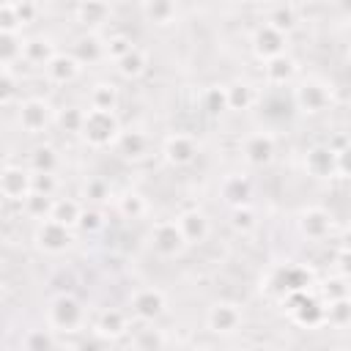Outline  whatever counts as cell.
Returning a JSON list of instances; mask_svg holds the SVG:
<instances>
[{
  "label": "cell",
  "instance_id": "obj_29",
  "mask_svg": "<svg viewBox=\"0 0 351 351\" xmlns=\"http://www.w3.org/2000/svg\"><path fill=\"white\" fill-rule=\"evenodd\" d=\"M266 25L277 27L280 33H291L296 25H299V8L291 5V3H280V5H271L269 14H266Z\"/></svg>",
  "mask_w": 351,
  "mask_h": 351
},
{
  "label": "cell",
  "instance_id": "obj_51",
  "mask_svg": "<svg viewBox=\"0 0 351 351\" xmlns=\"http://www.w3.org/2000/svg\"><path fill=\"white\" fill-rule=\"evenodd\" d=\"M340 250H351V225L343 230V236H340Z\"/></svg>",
  "mask_w": 351,
  "mask_h": 351
},
{
  "label": "cell",
  "instance_id": "obj_24",
  "mask_svg": "<svg viewBox=\"0 0 351 351\" xmlns=\"http://www.w3.org/2000/svg\"><path fill=\"white\" fill-rule=\"evenodd\" d=\"M112 16V8L107 3H96V0H88V3H80L74 5V19L85 27H101L107 19Z\"/></svg>",
  "mask_w": 351,
  "mask_h": 351
},
{
  "label": "cell",
  "instance_id": "obj_28",
  "mask_svg": "<svg viewBox=\"0 0 351 351\" xmlns=\"http://www.w3.org/2000/svg\"><path fill=\"white\" fill-rule=\"evenodd\" d=\"M225 88H228V110L244 112V110H250L255 104V88L247 80H233Z\"/></svg>",
  "mask_w": 351,
  "mask_h": 351
},
{
  "label": "cell",
  "instance_id": "obj_48",
  "mask_svg": "<svg viewBox=\"0 0 351 351\" xmlns=\"http://www.w3.org/2000/svg\"><path fill=\"white\" fill-rule=\"evenodd\" d=\"M337 151V176H343V178H351V140H346L340 148H335Z\"/></svg>",
  "mask_w": 351,
  "mask_h": 351
},
{
  "label": "cell",
  "instance_id": "obj_27",
  "mask_svg": "<svg viewBox=\"0 0 351 351\" xmlns=\"http://www.w3.org/2000/svg\"><path fill=\"white\" fill-rule=\"evenodd\" d=\"M132 348L134 351H165L167 337L156 324H145L132 335Z\"/></svg>",
  "mask_w": 351,
  "mask_h": 351
},
{
  "label": "cell",
  "instance_id": "obj_2",
  "mask_svg": "<svg viewBox=\"0 0 351 351\" xmlns=\"http://www.w3.org/2000/svg\"><path fill=\"white\" fill-rule=\"evenodd\" d=\"M121 132H123V126H121V118H118L115 112L88 110L80 137H82L90 148H115Z\"/></svg>",
  "mask_w": 351,
  "mask_h": 351
},
{
  "label": "cell",
  "instance_id": "obj_52",
  "mask_svg": "<svg viewBox=\"0 0 351 351\" xmlns=\"http://www.w3.org/2000/svg\"><path fill=\"white\" fill-rule=\"evenodd\" d=\"M200 351H219V348H214V346H203Z\"/></svg>",
  "mask_w": 351,
  "mask_h": 351
},
{
  "label": "cell",
  "instance_id": "obj_12",
  "mask_svg": "<svg viewBox=\"0 0 351 351\" xmlns=\"http://www.w3.org/2000/svg\"><path fill=\"white\" fill-rule=\"evenodd\" d=\"M250 44H252L255 58H261V60L266 63V60H271V58L285 55V49H288V36H285V33H280L277 27H271V25L261 22V25L252 30Z\"/></svg>",
  "mask_w": 351,
  "mask_h": 351
},
{
  "label": "cell",
  "instance_id": "obj_46",
  "mask_svg": "<svg viewBox=\"0 0 351 351\" xmlns=\"http://www.w3.org/2000/svg\"><path fill=\"white\" fill-rule=\"evenodd\" d=\"M14 96H16V77H14L11 69H3V74H0V101L8 107L14 101Z\"/></svg>",
  "mask_w": 351,
  "mask_h": 351
},
{
  "label": "cell",
  "instance_id": "obj_15",
  "mask_svg": "<svg viewBox=\"0 0 351 351\" xmlns=\"http://www.w3.org/2000/svg\"><path fill=\"white\" fill-rule=\"evenodd\" d=\"M304 173L318 178V181H326V178H335L337 176V151L332 145H310L304 151Z\"/></svg>",
  "mask_w": 351,
  "mask_h": 351
},
{
  "label": "cell",
  "instance_id": "obj_42",
  "mask_svg": "<svg viewBox=\"0 0 351 351\" xmlns=\"http://www.w3.org/2000/svg\"><path fill=\"white\" fill-rule=\"evenodd\" d=\"M326 324L332 326H351V296L326 302Z\"/></svg>",
  "mask_w": 351,
  "mask_h": 351
},
{
  "label": "cell",
  "instance_id": "obj_14",
  "mask_svg": "<svg viewBox=\"0 0 351 351\" xmlns=\"http://www.w3.org/2000/svg\"><path fill=\"white\" fill-rule=\"evenodd\" d=\"M162 156L173 167H186L197 159V140L186 132H173L162 143Z\"/></svg>",
  "mask_w": 351,
  "mask_h": 351
},
{
  "label": "cell",
  "instance_id": "obj_23",
  "mask_svg": "<svg viewBox=\"0 0 351 351\" xmlns=\"http://www.w3.org/2000/svg\"><path fill=\"white\" fill-rule=\"evenodd\" d=\"M58 55L55 49V41L49 36H33V38H25V49H22V60L30 63V66H44Z\"/></svg>",
  "mask_w": 351,
  "mask_h": 351
},
{
  "label": "cell",
  "instance_id": "obj_20",
  "mask_svg": "<svg viewBox=\"0 0 351 351\" xmlns=\"http://www.w3.org/2000/svg\"><path fill=\"white\" fill-rule=\"evenodd\" d=\"M80 71H82V63H80L71 52H58V55L47 63V69H44L47 80L55 82V85H69V82H74V80L80 77Z\"/></svg>",
  "mask_w": 351,
  "mask_h": 351
},
{
  "label": "cell",
  "instance_id": "obj_43",
  "mask_svg": "<svg viewBox=\"0 0 351 351\" xmlns=\"http://www.w3.org/2000/svg\"><path fill=\"white\" fill-rule=\"evenodd\" d=\"M101 228H104V211H101L99 206H85L77 230H82V233L90 236V233H99Z\"/></svg>",
  "mask_w": 351,
  "mask_h": 351
},
{
  "label": "cell",
  "instance_id": "obj_11",
  "mask_svg": "<svg viewBox=\"0 0 351 351\" xmlns=\"http://www.w3.org/2000/svg\"><path fill=\"white\" fill-rule=\"evenodd\" d=\"M277 154V140L271 132H250L244 140H241V156L250 167H266L271 165Z\"/></svg>",
  "mask_w": 351,
  "mask_h": 351
},
{
  "label": "cell",
  "instance_id": "obj_5",
  "mask_svg": "<svg viewBox=\"0 0 351 351\" xmlns=\"http://www.w3.org/2000/svg\"><path fill=\"white\" fill-rule=\"evenodd\" d=\"M165 310H167V296L162 288L143 285L129 296V313L143 324H156L165 315Z\"/></svg>",
  "mask_w": 351,
  "mask_h": 351
},
{
  "label": "cell",
  "instance_id": "obj_22",
  "mask_svg": "<svg viewBox=\"0 0 351 351\" xmlns=\"http://www.w3.org/2000/svg\"><path fill=\"white\" fill-rule=\"evenodd\" d=\"M140 14L145 16L148 25H156V27H170L178 22L181 16V8L170 0H154V3H143L140 5Z\"/></svg>",
  "mask_w": 351,
  "mask_h": 351
},
{
  "label": "cell",
  "instance_id": "obj_3",
  "mask_svg": "<svg viewBox=\"0 0 351 351\" xmlns=\"http://www.w3.org/2000/svg\"><path fill=\"white\" fill-rule=\"evenodd\" d=\"M335 101L332 96V85L318 80V77H304L296 88H293V104L299 112L304 115H318L324 110H329Z\"/></svg>",
  "mask_w": 351,
  "mask_h": 351
},
{
  "label": "cell",
  "instance_id": "obj_50",
  "mask_svg": "<svg viewBox=\"0 0 351 351\" xmlns=\"http://www.w3.org/2000/svg\"><path fill=\"white\" fill-rule=\"evenodd\" d=\"M337 271L351 280V250H340L337 252Z\"/></svg>",
  "mask_w": 351,
  "mask_h": 351
},
{
  "label": "cell",
  "instance_id": "obj_41",
  "mask_svg": "<svg viewBox=\"0 0 351 351\" xmlns=\"http://www.w3.org/2000/svg\"><path fill=\"white\" fill-rule=\"evenodd\" d=\"M255 225H258V214L252 206L230 208V228L236 233H250V230H255Z\"/></svg>",
  "mask_w": 351,
  "mask_h": 351
},
{
  "label": "cell",
  "instance_id": "obj_9",
  "mask_svg": "<svg viewBox=\"0 0 351 351\" xmlns=\"http://www.w3.org/2000/svg\"><path fill=\"white\" fill-rule=\"evenodd\" d=\"M0 192L8 203H25L33 192V173L22 165H5L0 173Z\"/></svg>",
  "mask_w": 351,
  "mask_h": 351
},
{
  "label": "cell",
  "instance_id": "obj_39",
  "mask_svg": "<svg viewBox=\"0 0 351 351\" xmlns=\"http://www.w3.org/2000/svg\"><path fill=\"white\" fill-rule=\"evenodd\" d=\"M85 112L88 110H80V107H63V110H58L55 123L63 132H69V134H80L82 132V123H85Z\"/></svg>",
  "mask_w": 351,
  "mask_h": 351
},
{
  "label": "cell",
  "instance_id": "obj_17",
  "mask_svg": "<svg viewBox=\"0 0 351 351\" xmlns=\"http://www.w3.org/2000/svg\"><path fill=\"white\" fill-rule=\"evenodd\" d=\"M129 332V313L118 307H104L93 321V335L99 340H118Z\"/></svg>",
  "mask_w": 351,
  "mask_h": 351
},
{
  "label": "cell",
  "instance_id": "obj_4",
  "mask_svg": "<svg viewBox=\"0 0 351 351\" xmlns=\"http://www.w3.org/2000/svg\"><path fill=\"white\" fill-rule=\"evenodd\" d=\"M310 280H313L310 269L296 266V263H285V266H274V269L269 271V277H266V285H263V288H266V291H271V293H277L280 299H285L288 293L307 291Z\"/></svg>",
  "mask_w": 351,
  "mask_h": 351
},
{
  "label": "cell",
  "instance_id": "obj_34",
  "mask_svg": "<svg viewBox=\"0 0 351 351\" xmlns=\"http://www.w3.org/2000/svg\"><path fill=\"white\" fill-rule=\"evenodd\" d=\"M22 49H25V38L19 33H0V60H3V69H11L16 60H22Z\"/></svg>",
  "mask_w": 351,
  "mask_h": 351
},
{
  "label": "cell",
  "instance_id": "obj_54",
  "mask_svg": "<svg viewBox=\"0 0 351 351\" xmlns=\"http://www.w3.org/2000/svg\"><path fill=\"white\" fill-rule=\"evenodd\" d=\"M348 58H351V47H348Z\"/></svg>",
  "mask_w": 351,
  "mask_h": 351
},
{
  "label": "cell",
  "instance_id": "obj_38",
  "mask_svg": "<svg viewBox=\"0 0 351 351\" xmlns=\"http://www.w3.org/2000/svg\"><path fill=\"white\" fill-rule=\"evenodd\" d=\"M132 49H134V41L126 33H112L110 38H104V58L112 60V63H118L121 58H126Z\"/></svg>",
  "mask_w": 351,
  "mask_h": 351
},
{
  "label": "cell",
  "instance_id": "obj_32",
  "mask_svg": "<svg viewBox=\"0 0 351 351\" xmlns=\"http://www.w3.org/2000/svg\"><path fill=\"white\" fill-rule=\"evenodd\" d=\"M82 208H85V206H80V200H74V197H60V200H55L49 219H55V222H60V225H66V228L74 230V228L80 225Z\"/></svg>",
  "mask_w": 351,
  "mask_h": 351
},
{
  "label": "cell",
  "instance_id": "obj_44",
  "mask_svg": "<svg viewBox=\"0 0 351 351\" xmlns=\"http://www.w3.org/2000/svg\"><path fill=\"white\" fill-rule=\"evenodd\" d=\"M324 299L326 302H337V299H348L351 296V280L348 277H329L326 282H324Z\"/></svg>",
  "mask_w": 351,
  "mask_h": 351
},
{
  "label": "cell",
  "instance_id": "obj_35",
  "mask_svg": "<svg viewBox=\"0 0 351 351\" xmlns=\"http://www.w3.org/2000/svg\"><path fill=\"white\" fill-rule=\"evenodd\" d=\"M58 151L52 145H36L30 151V173H55Z\"/></svg>",
  "mask_w": 351,
  "mask_h": 351
},
{
  "label": "cell",
  "instance_id": "obj_45",
  "mask_svg": "<svg viewBox=\"0 0 351 351\" xmlns=\"http://www.w3.org/2000/svg\"><path fill=\"white\" fill-rule=\"evenodd\" d=\"M25 25L19 22V16H16V8H14V3H3L0 5V33H19Z\"/></svg>",
  "mask_w": 351,
  "mask_h": 351
},
{
  "label": "cell",
  "instance_id": "obj_10",
  "mask_svg": "<svg viewBox=\"0 0 351 351\" xmlns=\"http://www.w3.org/2000/svg\"><path fill=\"white\" fill-rule=\"evenodd\" d=\"M241 324H244V313L236 302L219 299L206 310V326L214 335H233L241 329Z\"/></svg>",
  "mask_w": 351,
  "mask_h": 351
},
{
  "label": "cell",
  "instance_id": "obj_49",
  "mask_svg": "<svg viewBox=\"0 0 351 351\" xmlns=\"http://www.w3.org/2000/svg\"><path fill=\"white\" fill-rule=\"evenodd\" d=\"M14 8H16V16H19V22H22V25H30V22L38 16V5H36V3H30V0L14 3Z\"/></svg>",
  "mask_w": 351,
  "mask_h": 351
},
{
  "label": "cell",
  "instance_id": "obj_16",
  "mask_svg": "<svg viewBox=\"0 0 351 351\" xmlns=\"http://www.w3.org/2000/svg\"><path fill=\"white\" fill-rule=\"evenodd\" d=\"M115 151L126 162H145L151 156V151H154V140L143 129H123L118 143H115Z\"/></svg>",
  "mask_w": 351,
  "mask_h": 351
},
{
  "label": "cell",
  "instance_id": "obj_6",
  "mask_svg": "<svg viewBox=\"0 0 351 351\" xmlns=\"http://www.w3.org/2000/svg\"><path fill=\"white\" fill-rule=\"evenodd\" d=\"M186 239L178 228L176 219H159L154 222L151 228V250L159 255V258H178L184 250H186Z\"/></svg>",
  "mask_w": 351,
  "mask_h": 351
},
{
  "label": "cell",
  "instance_id": "obj_36",
  "mask_svg": "<svg viewBox=\"0 0 351 351\" xmlns=\"http://www.w3.org/2000/svg\"><path fill=\"white\" fill-rule=\"evenodd\" d=\"M52 206H55V200H52L49 195L30 192V197L22 203V211H25L27 217H33V219L44 222V219H49V217H52Z\"/></svg>",
  "mask_w": 351,
  "mask_h": 351
},
{
  "label": "cell",
  "instance_id": "obj_13",
  "mask_svg": "<svg viewBox=\"0 0 351 351\" xmlns=\"http://www.w3.org/2000/svg\"><path fill=\"white\" fill-rule=\"evenodd\" d=\"M296 228H299V233H302L304 239L321 241V239H326V236L332 233L335 217H332V211H326L324 206H307V208H302V211L296 214Z\"/></svg>",
  "mask_w": 351,
  "mask_h": 351
},
{
  "label": "cell",
  "instance_id": "obj_21",
  "mask_svg": "<svg viewBox=\"0 0 351 351\" xmlns=\"http://www.w3.org/2000/svg\"><path fill=\"white\" fill-rule=\"evenodd\" d=\"M296 74H299V63L288 52L263 63V80L269 85H288V82H293Z\"/></svg>",
  "mask_w": 351,
  "mask_h": 351
},
{
  "label": "cell",
  "instance_id": "obj_31",
  "mask_svg": "<svg viewBox=\"0 0 351 351\" xmlns=\"http://www.w3.org/2000/svg\"><path fill=\"white\" fill-rule=\"evenodd\" d=\"M145 69H148V55H145V49H140V47H134L126 58H121V60L115 63V71H118L123 80H137V77L145 74Z\"/></svg>",
  "mask_w": 351,
  "mask_h": 351
},
{
  "label": "cell",
  "instance_id": "obj_47",
  "mask_svg": "<svg viewBox=\"0 0 351 351\" xmlns=\"http://www.w3.org/2000/svg\"><path fill=\"white\" fill-rule=\"evenodd\" d=\"M58 189V181H55V173H33V192L38 195H55Z\"/></svg>",
  "mask_w": 351,
  "mask_h": 351
},
{
  "label": "cell",
  "instance_id": "obj_33",
  "mask_svg": "<svg viewBox=\"0 0 351 351\" xmlns=\"http://www.w3.org/2000/svg\"><path fill=\"white\" fill-rule=\"evenodd\" d=\"M22 351H55V332L49 326H36L22 335Z\"/></svg>",
  "mask_w": 351,
  "mask_h": 351
},
{
  "label": "cell",
  "instance_id": "obj_19",
  "mask_svg": "<svg viewBox=\"0 0 351 351\" xmlns=\"http://www.w3.org/2000/svg\"><path fill=\"white\" fill-rule=\"evenodd\" d=\"M219 197H222L230 208L250 206V197H252V181H250L244 173H230V176H225L222 184H219Z\"/></svg>",
  "mask_w": 351,
  "mask_h": 351
},
{
  "label": "cell",
  "instance_id": "obj_7",
  "mask_svg": "<svg viewBox=\"0 0 351 351\" xmlns=\"http://www.w3.org/2000/svg\"><path fill=\"white\" fill-rule=\"evenodd\" d=\"M33 241H36V247H38L41 252H47V255H60V252H66V250L74 244V230L66 228V225H60V222H55V219H44V222L36 225Z\"/></svg>",
  "mask_w": 351,
  "mask_h": 351
},
{
  "label": "cell",
  "instance_id": "obj_8",
  "mask_svg": "<svg viewBox=\"0 0 351 351\" xmlns=\"http://www.w3.org/2000/svg\"><path fill=\"white\" fill-rule=\"evenodd\" d=\"M55 115H58V112L52 110V104H49L47 99H38V96L25 99V101L19 104V110H16V121H19L22 132H27V134L44 132V129L55 121Z\"/></svg>",
  "mask_w": 351,
  "mask_h": 351
},
{
  "label": "cell",
  "instance_id": "obj_53",
  "mask_svg": "<svg viewBox=\"0 0 351 351\" xmlns=\"http://www.w3.org/2000/svg\"><path fill=\"white\" fill-rule=\"evenodd\" d=\"M337 351H351V346H346V348H337Z\"/></svg>",
  "mask_w": 351,
  "mask_h": 351
},
{
  "label": "cell",
  "instance_id": "obj_37",
  "mask_svg": "<svg viewBox=\"0 0 351 351\" xmlns=\"http://www.w3.org/2000/svg\"><path fill=\"white\" fill-rule=\"evenodd\" d=\"M110 184H107V178H101V176H90L85 184H82V197L88 200V206H101L104 200H110Z\"/></svg>",
  "mask_w": 351,
  "mask_h": 351
},
{
  "label": "cell",
  "instance_id": "obj_18",
  "mask_svg": "<svg viewBox=\"0 0 351 351\" xmlns=\"http://www.w3.org/2000/svg\"><path fill=\"white\" fill-rule=\"evenodd\" d=\"M176 222H178L186 244H203L208 239V233H211V222H208L206 211H200V208H184L176 217Z\"/></svg>",
  "mask_w": 351,
  "mask_h": 351
},
{
  "label": "cell",
  "instance_id": "obj_30",
  "mask_svg": "<svg viewBox=\"0 0 351 351\" xmlns=\"http://www.w3.org/2000/svg\"><path fill=\"white\" fill-rule=\"evenodd\" d=\"M118 88L112 82H96L88 93L90 110H104V112H115L118 110Z\"/></svg>",
  "mask_w": 351,
  "mask_h": 351
},
{
  "label": "cell",
  "instance_id": "obj_1",
  "mask_svg": "<svg viewBox=\"0 0 351 351\" xmlns=\"http://www.w3.org/2000/svg\"><path fill=\"white\" fill-rule=\"evenodd\" d=\"M47 326L60 335L80 332L85 326V307L74 293H55L47 304Z\"/></svg>",
  "mask_w": 351,
  "mask_h": 351
},
{
  "label": "cell",
  "instance_id": "obj_26",
  "mask_svg": "<svg viewBox=\"0 0 351 351\" xmlns=\"http://www.w3.org/2000/svg\"><path fill=\"white\" fill-rule=\"evenodd\" d=\"M71 55H74L82 66H85V63H96V60H101V58H104V41H101L93 30H88L85 36H80V38L74 41Z\"/></svg>",
  "mask_w": 351,
  "mask_h": 351
},
{
  "label": "cell",
  "instance_id": "obj_25",
  "mask_svg": "<svg viewBox=\"0 0 351 351\" xmlns=\"http://www.w3.org/2000/svg\"><path fill=\"white\" fill-rule=\"evenodd\" d=\"M115 208H118V214H121L123 219H143V217L148 214V200H145L143 192L126 189V192H121V195L115 197Z\"/></svg>",
  "mask_w": 351,
  "mask_h": 351
},
{
  "label": "cell",
  "instance_id": "obj_40",
  "mask_svg": "<svg viewBox=\"0 0 351 351\" xmlns=\"http://www.w3.org/2000/svg\"><path fill=\"white\" fill-rule=\"evenodd\" d=\"M203 110L211 115H219L228 110V88L225 85H208L203 90Z\"/></svg>",
  "mask_w": 351,
  "mask_h": 351
}]
</instances>
